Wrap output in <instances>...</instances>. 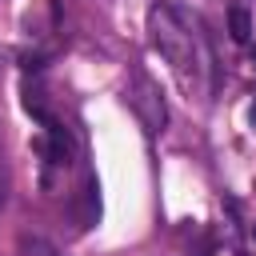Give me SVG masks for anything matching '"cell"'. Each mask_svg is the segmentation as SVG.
I'll return each instance as SVG.
<instances>
[{"label":"cell","mask_w":256,"mask_h":256,"mask_svg":"<svg viewBox=\"0 0 256 256\" xmlns=\"http://www.w3.org/2000/svg\"><path fill=\"white\" fill-rule=\"evenodd\" d=\"M148 36H152V48L172 64V72H176V80L184 84V88H192V80H196V72H200V40H196V32L180 20V12L172 8V4H156L152 12H148Z\"/></svg>","instance_id":"cell-1"},{"label":"cell","mask_w":256,"mask_h":256,"mask_svg":"<svg viewBox=\"0 0 256 256\" xmlns=\"http://www.w3.org/2000/svg\"><path fill=\"white\" fill-rule=\"evenodd\" d=\"M124 96H128V104H132L136 120L144 124V132H160V128L168 124V104H164V92H160V84H156L148 72L132 68Z\"/></svg>","instance_id":"cell-2"},{"label":"cell","mask_w":256,"mask_h":256,"mask_svg":"<svg viewBox=\"0 0 256 256\" xmlns=\"http://www.w3.org/2000/svg\"><path fill=\"white\" fill-rule=\"evenodd\" d=\"M44 128H48V144H44L48 164H52V168H68L72 156H76V148H72V132H68L60 120H48Z\"/></svg>","instance_id":"cell-3"},{"label":"cell","mask_w":256,"mask_h":256,"mask_svg":"<svg viewBox=\"0 0 256 256\" xmlns=\"http://www.w3.org/2000/svg\"><path fill=\"white\" fill-rule=\"evenodd\" d=\"M16 256H64L48 236H40V232H24L20 240H16Z\"/></svg>","instance_id":"cell-4"},{"label":"cell","mask_w":256,"mask_h":256,"mask_svg":"<svg viewBox=\"0 0 256 256\" xmlns=\"http://www.w3.org/2000/svg\"><path fill=\"white\" fill-rule=\"evenodd\" d=\"M228 36L236 44H248L252 40V16H248V8H232L228 12Z\"/></svg>","instance_id":"cell-5"},{"label":"cell","mask_w":256,"mask_h":256,"mask_svg":"<svg viewBox=\"0 0 256 256\" xmlns=\"http://www.w3.org/2000/svg\"><path fill=\"white\" fill-rule=\"evenodd\" d=\"M100 220V184L96 176L84 180V224H96Z\"/></svg>","instance_id":"cell-6"},{"label":"cell","mask_w":256,"mask_h":256,"mask_svg":"<svg viewBox=\"0 0 256 256\" xmlns=\"http://www.w3.org/2000/svg\"><path fill=\"white\" fill-rule=\"evenodd\" d=\"M24 108H28L40 124H48V120H52V116H48V108H44V92H40V88H24Z\"/></svg>","instance_id":"cell-7"},{"label":"cell","mask_w":256,"mask_h":256,"mask_svg":"<svg viewBox=\"0 0 256 256\" xmlns=\"http://www.w3.org/2000/svg\"><path fill=\"white\" fill-rule=\"evenodd\" d=\"M8 192H12V176H8V168H4V160H0V208L8 204Z\"/></svg>","instance_id":"cell-8"},{"label":"cell","mask_w":256,"mask_h":256,"mask_svg":"<svg viewBox=\"0 0 256 256\" xmlns=\"http://www.w3.org/2000/svg\"><path fill=\"white\" fill-rule=\"evenodd\" d=\"M248 120H252V124H256V104H252V108H248Z\"/></svg>","instance_id":"cell-9"},{"label":"cell","mask_w":256,"mask_h":256,"mask_svg":"<svg viewBox=\"0 0 256 256\" xmlns=\"http://www.w3.org/2000/svg\"><path fill=\"white\" fill-rule=\"evenodd\" d=\"M252 236H256V228H252Z\"/></svg>","instance_id":"cell-10"}]
</instances>
